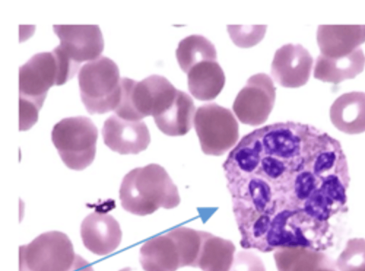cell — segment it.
<instances>
[{
	"label": "cell",
	"instance_id": "23",
	"mask_svg": "<svg viewBox=\"0 0 365 271\" xmlns=\"http://www.w3.org/2000/svg\"><path fill=\"white\" fill-rule=\"evenodd\" d=\"M335 264L338 271H365V239L348 240Z\"/></svg>",
	"mask_w": 365,
	"mask_h": 271
},
{
	"label": "cell",
	"instance_id": "4",
	"mask_svg": "<svg viewBox=\"0 0 365 271\" xmlns=\"http://www.w3.org/2000/svg\"><path fill=\"white\" fill-rule=\"evenodd\" d=\"M98 134L97 127L89 118L73 116L53 126L51 140L68 168L82 170L95 158Z\"/></svg>",
	"mask_w": 365,
	"mask_h": 271
},
{
	"label": "cell",
	"instance_id": "8",
	"mask_svg": "<svg viewBox=\"0 0 365 271\" xmlns=\"http://www.w3.org/2000/svg\"><path fill=\"white\" fill-rule=\"evenodd\" d=\"M60 44L53 49L76 73L81 63L93 61L103 51L104 41L98 25H53Z\"/></svg>",
	"mask_w": 365,
	"mask_h": 271
},
{
	"label": "cell",
	"instance_id": "3",
	"mask_svg": "<svg viewBox=\"0 0 365 271\" xmlns=\"http://www.w3.org/2000/svg\"><path fill=\"white\" fill-rule=\"evenodd\" d=\"M81 101L89 114L115 111L121 95V78L117 64L100 56L83 64L78 74Z\"/></svg>",
	"mask_w": 365,
	"mask_h": 271
},
{
	"label": "cell",
	"instance_id": "19",
	"mask_svg": "<svg viewBox=\"0 0 365 271\" xmlns=\"http://www.w3.org/2000/svg\"><path fill=\"white\" fill-rule=\"evenodd\" d=\"M195 112L192 98L185 92L178 90L173 103L153 119L158 129L164 134L170 136H184L192 128Z\"/></svg>",
	"mask_w": 365,
	"mask_h": 271
},
{
	"label": "cell",
	"instance_id": "7",
	"mask_svg": "<svg viewBox=\"0 0 365 271\" xmlns=\"http://www.w3.org/2000/svg\"><path fill=\"white\" fill-rule=\"evenodd\" d=\"M19 104L40 110L48 89L58 86V69L52 51L34 55L19 68Z\"/></svg>",
	"mask_w": 365,
	"mask_h": 271
},
{
	"label": "cell",
	"instance_id": "21",
	"mask_svg": "<svg viewBox=\"0 0 365 271\" xmlns=\"http://www.w3.org/2000/svg\"><path fill=\"white\" fill-rule=\"evenodd\" d=\"M175 56L180 68L186 73L200 62L217 60L215 46L205 36L197 34L188 36L181 40L175 51Z\"/></svg>",
	"mask_w": 365,
	"mask_h": 271
},
{
	"label": "cell",
	"instance_id": "6",
	"mask_svg": "<svg viewBox=\"0 0 365 271\" xmlns=\"http://www.w3.org/2000/svg\"><path fill=\"white\" fill-rule=\"evenodd\" d=\"M76 256L65 233L43 232L19 247V271H68Z\"/></svg>",
	"mask_w": 365,
	"mask_h": 271
},
{
	"label": "cell",
	"instance_id": "20",
	"mask_svg": "<svg viewBox=\"0 0 365 271\" xmlns=\"http://www.w3.org/2000/svg\"><path fill=\"white\" fill-rule=\"evenodd\" d=\"M202 240L197 267L202 271H230L235 246L232 241L202 231Z\"/></svg>",
	"mask_w": 365,
	"mask_h": 271
},
{
	"label": "cell",
	"instance_id": "2",
	"mask_svg": "<svg viewBox=\"0 0 365 271\" xmlns=\"http://www.w3.org/2000/svg\"><path fill=\"white\" fill-rule=\"evenodd\" d=\"M121 95L115 115L128 121H139L165 112L174 101L178 89L164 76L153 74L140 81L121 78Z\"/></svg>",
	"mask_w": 365,
	"mask_h": 271
},
{
	"label": "cell",
	"instance_id": "11",
	"mask_svg": "<svg viewBox=\"0 0 365 271\" xmlns=\"http://www.w3.org/2000/svg\"><path fill=\"white\" fill-rule=\"evenodd\" d=\"M101 132L104 143L121 155L138 154L150 142L148 128L143 121L125 120L115 114L105 121Z\"/></svg>",
	"mask_w": 365,
	"mask_h": 271
},
{
	"label": "cell",
	"instance_id": "1",
	"mask_svg": "<svg viewBox=\"0 0 365 271\" xmlns=\"http://www.w3.org/2000/svg\"><path fill=\"white\" fill-rule=\"evenodd\" d=\"M119 198L124 210L140 216L160 208L172 209L180 203L177 186L165 169L155 163L129 171L120 184Z\"/></svg>",
	"mask_w": 365,
	"mask_h": 271
},
{
	"label": "cell",
	"instance_id": "10",
	"mask_svg": "<svg viewBox=\"0 0 365 271\" xmlns=\"http://www.w3.org/2000/svg\"><path fill=\"white\" fill-rule=\"evenodd\" d=\"M313 58L301 44H288L277 49L271 65L274 80L285 88L305 85L311 75Z\"/></svg>",
	"mask_w": 365,
	"mask_h": 271
},
{
	"label": "cell",
	"instance_id": "12",
	"mask_svg": "<svg viewBox=\"0 0 365 271\" xmlns=\"http://www.w3.org/2000/svg\"><path fill=\"white\" fill-rule=\"evenodd\" d=\"M81 236L88 250L98 255H106L118 247L122 231L112 215L96 211L83 219L81 225Z\"/></svg>",
	"mask_w": 365,
	"mask_h": 271
},
{
	"label": "cell",
	"instance_id": "26",
	"mask_svg": "<svg viewBox=\"0 0 365 271\" xmlns=\"http://www.w3.org/2000/svg\"><path fill=\"white\" fill-rule=\"evenodd\" d=\"M68 271H93V269L88 261L77 255L73 265Z\"/></svg>",
	"mask_w": 365,
	"mask_h": 271
},
{
	"label": "cell",
	"instance_id": "22",
	"mask_svg": "<svg viewBox=\"0 0 365 271\" xmlns=\"http://www.w3.org/2000/svg\"><path fill=\"white\" fill-rule=\"evenodd\" d=\"M177 245L181 267H197V261L202 245V231L186 227H178L168 232Z\"/></svg>",
	"mask_w": 365,
	"mask_h": 271
},
{
	"label": "cell",
	"instance_id": "25",
	"mask_svg": "<svg viewBox=\"0 0 365 271\" xmlns=\"http://www.w3.org/2000/svg\"><path fill=\"white\" fill-rule=\"evenodd\" d=\"M230 271H266L261 258L251 251H240L236 254Z\"/></svg>",
	"mask_w": 365,
	"mask_h": 271
},
{
	"label": "cell",
	"instance_id": "13",
	"mask_svg": "<svg viewBox=\"0 0 365 271\" xmlns=\"http://www.w3.org/2000/svg\"><path fill=\"white\" fill-rule=\"evenodd\" d=\"M317 41L324 56H346L365 42V25H319Z\"/></svg>",
	"mask_w": 365,
	"mask_h": 271
},
{
	"label": "cell",
	"instance_id": "18",
	"mask_svg": "<svg viewBox=\"0 0 365 271\" xmlns=\"http://www.w3.org/2000/svg\"><path fill=\"white\" fill-rule=\"evenodd\" d=\"M188 90L199 101H212L222 91L225 76L217 61H202L187 73Z\"/></svg>",
	"mask_w": 365,
	"mask_h": 271
},
{
	"label": "cell",
	"instance_id": "16",
	"mask_svg": "<svg viewBox=\"0 0 365 271\" xmlns=\"http://www.w3.org/2000/svg\"><path fill=\"white\" fill-rule=\"evenodd\" d=\"M140 262L145 271H176L181 267L177 245L168 232L148 240L141 246Z\"/></svg>",
	"mask_w": 365,
	"mask_h": 271
},
{
	"label": "cell",
	"instance_id": "5",
	"mask_svg": "<svg viewBox=\"0 0 365 271\" xmlns=\"http://www.w3.org/2000/svg\"><path fill=\"white\" fill-rule=\"evenodd\" d=\"M193 126L206 155H222L235 145L239 138V125L233 113L215 103L197 108Z\"/></svg>",
	"mask_w": 365,
	"mask_h": 271
},
{
	"label": "cell",
	"instance_id": "27",
	"mask_svg": "<svg viewBox=\"0 0 365 271\" xmlns=\"http://www.w3.org/2000/svg\"><path fill=\"white\" fill-rule=\"evenodd\" d=\"M119 271H131V268L130 267H125V268H123V269H121Z\"/></svg>",
	"mask_w": 365,
	"mask_h": 271
},
{
	"label": "cell",
	"instance_id": "15",
	"mask_svg": "<svg viewBox=\"0 0 365 271\" xmlns=\"http://www.w3.org/2000/svg\"><path fill=\"white\" fill-rule=\"evenodd\" d=\"M278 271H338L335 262L324 252L302 247L276 250Z\"/></svg>",
	"mask_w": 365,
	"mask_h": 271
},
{
	"label": "cell",
	"instance_id": "24",
	"mask_svg": "<svg viewBox=\"0 0 365 271\" xmlns=\"http://www.w3.org/2000/svg\"><path fill=\"white\" fill-rule=\"evenodd\" d=\"M267 26L228 25L227 31L234 44L241 48L257 44L264 37Z\"/></svg>",
	"mask_w": 365,
	"mask_h": 271
},
{
	"label": "cell",
	"instance_id": "14",
	"mask_svg": "<svg viewBox=\"0 0 365 271\" xmlns=\"http://www.w3.org/2000/svg\"><path fill=\"white\" fill-rule=\"evenodd\" d=\"M329 116L335 128L344 133L365 132V93L351 91L339 96L330 107Z\"/></svg>",
	"mask_w": 365,
	"mask_h": 271
},
{
	"label": "cell",
	"instance_id": "9",
	"mask_svg": "<svg viewBox=\"0 0 365 271\" xmlns=\"http://www.w3.org/2000/svg\"><path fill=\"white\" fill-rule=\"evenodd\" d=\"M276 88L266 73L252 76L237 95L232 110L243 124L257 126L268 118L274 105Z\"/></svg>",
	"mask_w": 365,
	"mask_h": 271
},
{
	"label": "cell",
	"instance_id": "17",
	"mask_svg": "<svg viewBox=\"0 0 365 271\" xmlns=\"http://www.w3.org/2000/svg\"><path fill=\"white\" fill-rule=\"evenodd\" d=\"M365 66V56L361 48L339 58H331L320 54L314 68V77L323 82L338 84L346 79L354 78Z\"/></svg>",
	"mask_w": 365,
	"mask_h": 271
}]
</instances>
